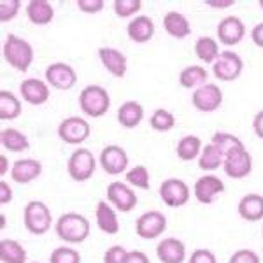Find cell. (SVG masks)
I'll return each instance as SVG.
<instances>
[{
  "instance_id": "14",
  "label": "cell",
  "mask_w": 263,
  "mask_h": 263,
  "mask_svg": "<svg viewBox=\"0 0 263 263\" xmlns=\"http://www.w3.org/2000/svg\"><path fill=\"white\" fill-rule=\"evenodd\" d=\"M100 167L111 176H118L128 167V155L120 146H105L100 153Z\"/></svg>"
},
{
  "instance_id": "33",
  "label": "cell",
  "mask_w": 263,
  "mask_h": 263,
  "mask_svg": "<svg viewBox=\"0 0 263 263\" xmlns=\"http://www.w3.org/2000/svg\"><path fill=\"white\" fill-rule=\"evenodd\" d=\"M211 144L218 147L223 156L230 155V153L235 149H242L244 147L242 141H240L239 137H235L233 134H228V132H216L213 135V139H211Z\"/></svg>"
},
{
  "instance_id": "27",
  "label": "cell",
  "mask_w": 263,
  "mask_h": 263,
  "mask_svg": "<svg viewBox=\"0 0 263 263\" xmlns=\"http://www.w3.org/2000/svg\"><path fill=\"white\" fill-rule=\"evenodd\" d=\"M0 142H2V146L6 147L7 151H12V153L27 151L28 147H30V142H28L27 135L21 134V132L16 128H6L0 132Z\"/></svg>"
},
{
  "instance_id": "51",
  "label": "cell",
  "mask_w": 263,
  "mask_h": 263,
  "mask_svg": "<svg viewBox=\"0 0 263 263\" xmlns=\"http://www.w3.org/2000/svg\"><path fill=\"white\" fill-rule=\"evenodd\" d=\"M258 4H260V7H261V9H263V0H260V2H258Z\"/></svg>"
},
{
  "instance_id": "46",
  "label": "cell",
  "mask_w": 263,
  "mask_h": 263,
  "mask_svg": "<svg viewBox=\"0 0 263 263\" xmlns=\"http://www.w3.org/2000/svg\"><path fill=\"white\" fill-rule=\"evenodd\" d=\"M251 39L258 48H263V23H258L251 32Z\"/></svg>"
},
{
  "instance_id": "1",
  "label": "cell",
  "mask_w": 263,
  "mask_h": 263,
  "mask_svg": "<svg viewBox=\"0 0 263 263\" xmlns=\"http://www.w3.org/2000/svg\"><path fill=\"white\" fill-rule=\"evenodd\" d=\"M57 235L69 244H81L90 235V221L78 213H65L57 221Z\"/></svg>"
},
{
  "instance_id": "52",
  "label": "cell",
  "mask_w": 263,
  "mask_h": 263,
  "mask_svg": "<svg viewBox=\"0 0 263 263\" xmlns=\"http://www.w3.org/2000/svg\"><path fill=\"white\" fill-rule=\"evenodd\" d=\"M261 235H263V228H261Z\"/></svg>"
},
{
  "instance_id": "10",
  "label": "cell",
  "mask_w": 263,
  "mask_h": 263,
  "mask_svg": "<svg viewBox=\"0 0 263 263\" xmlns=\"http://www.w3.org/2000/svg\"><path fill=\"white\" fill-rule=\"evenodd\" d=\"M223 168H224V172H227V176L232 177V179H244V177H248L253 171V158H251V155L246 151V147L235 149V151H232L230 155L224 156Z\"/></svg>"
},
{
  "instance_id": "44",
  "label": "cell",
  "mask_w": 263,
  "mask_h": 263,
  "mask_svg": "<svg viewBox=\"0 0 263 263\" xmlns=\"http://www.w3.org/2000/svg\"><path fill=\"white\" fill-rule=\"evenodd\" d=\"M125 263H149V258L142 251H128L125 258Z\"/></svg>"
},
{
  "instance_id": "11",
  "label": "cell",
  "mask_w": 263,
  "mask_h": 263,
  "mask_svg": "<svg viewBox=\"0 0 263 263\" xmlns=\"http://www.w3.org/2000/svg\"><path fill=\"white\" fill-rule=\"evenodd\" d=\"M46 81L53 88H57V90L67 91L78 83V76H76V70L72 69L69 63L57 62L51 63L46 69Z\"/></svg>"
},
{
  "instance_id": "28",
  "label": "cell",
  "mask_w": 263,
  "mask_h": 263,
  "mask_svg": "<svg viewBox=\"0 0 263 263\" xmlns=\"http://www.w3.org/2000/svg\"><path fill=\"white\" fill-rule=\"evenodd\" d=\"M202 149L203 147H202L200 137H197V135H186V137H182L181 141L177 142L176 153L182 162H192V160L200 156Z\"/></svg>"
},
{
  "instance_id": "9",
  "label": "cell",
  "mask_w": 263,
  "mask_h": 263,
  "mask_svg": "<svg viewBox=\"0 0 263 263\" xmlns=\"http://www.w3.org/2000/svg\"><path fill=\"white\" fill-rule=\"evenodd\" d=\"M244 69V62L233 51H224L218 57V60L214 62L213 72L219 81H235Z\"/></svg>"
},
{
  "instance_id": "16",
  "label": "cell",
  "mask_w": 263,
  "mask_h": 263,
  "mask_svg": "<svg viewBox=\"0 0 263 263\" xmlns=\"http://www.w3.org/2000/svg\"><path fill=\"white\" fill-rule=\"evenodd\" d=\"M246 35V25L244 21L237 16H227L219 21L218 25V39L224 46H235L244 39Z\"/></svg>"
},
{
  "instance_id": "25",
  "label": "cell",
  "mask_w": 263,
  "mask_h": 263,
  "mask_svg": "<svg viewBox=\"0 0 263 263\" xmlns=\"http://www.w3.org/2000/svg\"><path fill=\"white\" fill-rule=\"evenodd\" d=\"M95 218H97V224L104 233H109V235H114L120 230V223H118L116 213L107 202H99L95 209Z\"/></svg>"
},
{
  "instance_id": "45",
  "label": "cell",
  "mask_w": 263,
  "mask_h": 263,
  "mask_svg": "<svg viewBox=\"0 0 263 263\" xmlns=\"http://www.w3.org/2000/svg\"><path fill=\"white\" fill-rule=\"evenodd\" d=\"M12 200V190L7 182L0 181V203H9Z\"/></svg>"
},
{
  "instance_id": "7",
  "label": "cell",
  "mask_w": 263,
  "mask_h": 263,
  "mask_svg": "<svg viewBox=\"0 0 263 263\" xmlns=\"http://www.w3.org/2000/svg\"><path fill=\"white\" fill-rule=\"evenodd\" d=\"M90 123L81 116L65 118L58 125V137L67 144H81L90 137Z\"/></svg>"
},
{
  "instance_id": "24",
  "label": "cell",
  "mask_w": 263,
  "mask_h": 263,
  "mask_svg": "<svg viewBox=\"0 0 263 263\" xmlns=\"http://www.w3.org/2000/svg\"><path fill=\"white\" fill-rule=\"evenodd\" d=\"M144 118V107L139 102L128 100L118 109V123L123 128H135Z\"/></svg>"
},
{
  "instance_id": "20",
  "label": "cell",
  "mask_w": 263,
  "mask_h": 263,
  "mask_svg": "<svg viewBox=\"0 0 263 263\" xmlns=\"http://www.w3.org/2000/svg\"><path fill=\"white\" fill-rule=\"evenodd\" d=\"M156 256L162 263H184L186 246L179 239H163L156 248Z\"/></svg>"
},
{
  "instance_id": "40",
  "label": "cell",
  "mask_w": 263,
  "mask_h": 263,
  "mask_svg": "<svg viewBox=\"0 0 263 263\" xmlns=\"http://www.w3.org/2000/svg\"><path fill=\"white\" fill-rule=\"evenodd\" d=\"M128 251L123 246H111L104 254V263H125Z\"/></svg>"
},
{
  "instance_id": "36",
  "label": "cell",
  "mask_w": 263,
  "mask_h": 263,
  "mask_svg": "<svg viewBox=\"0 0 263 263\" xmlns=\"http://www.w3.org/2000/svg\"><path fill=\"white\" fill-rule=\"evenodd\" d=\"M126 179L132 186L135 188H141V190H149L151 182H149V171L142 165H137V167L130 168L126 172Z\"/></svg>"
},
{
  "instance_id": "13",
  "label": "cell",
  "mask_w": 263,
  "mask_h": 263,
  "mask_svg": "<svg viewBox=\"0 0 263 263\" xmlns=\"http://www.w3.org/2000/svg\"><path fill=\"white\" fill-rule=\"evenodd\" d=\"M107 200L121 213H130L137 205V195L125 182L114 181L107 186Z\"/></svg>"
},
{
  "instance_id": "34",
  "label": "cell",
  "mask_w": 263,
  "mask_h": 263,
  "mask_svg": "<svg viewBox=\"0 0 263 263\" xmlns=\"http://www.w3.org/2000/svg\"><path fill=\"white\" fill-rule=\"evenodd\" d=\"M195 54L202 62L213 63L218 60V57L221 53H219V46L214 39H211V37H200V39L195 42Z\"/></svg>"
},
{
  "instance_id": "50",
  "label": "cell",
  "mask_w": 263,
  "mask_h": 263,
  "mask_svg": "<svg viewBox=\"0 0 263 263\" xmlns=\"http://www.w3.org/2000/svg\"><path fill=\"white\" fill-rule=\"evenodd\" d=\"M4 227H6V216H0V228H4Z\"/></svg>"
},
{
  "instance_id": "3",
  "label": "cell",
  "mask_w": 263,
  "mask_h": 263,
  "mask_svg": "<svg viewBox=\"0 0 263 263\" xmlns=\"http://www.w3.org/2000/svg\"><path fill=\"white\" fill-rule=\"evenodd\" d=\"M79 107L90 118H100L111 107V97L105 88L91 84L86 86L79 95Z\"/></svg>"
},
{
  "instance_id": "18",
  "label": "cell",
  "mask_w": 263,
  "mask_h": 263,
  "mask_svg": "<svg viewBox=\"0 0 263 263\" xmlns=\"http://www.w3.org/2000/svg\"><path fill=\"white\" fill-rule=\"evenodd\" d=\"M99 58L102 65L105 67L114 78H123L128 70V60L121 51L114 48H100L99 49Z\"/></svg>"
},
{
  "instance_id": "31",
  "label": "cell",
  "mask_w": 263,
  "mask_h": 263,
  "mask_svg": "<svg viewBox=\"0 0 263 263\" xmlns=\"http://www.w3.org/2000/svg\"><path fill=\"white\" fill-rule=\"evenodd\" d=\"M21 114V102L12 91H0V118L6 121L14 120Z\"/></svg>"
},
{
  "instance_id": "23",
  "label": "cell",
  "mask_w": 263,
  "mask_h": 263,
  "mask_svg": "<svg viewBox=\"0 0 263 263\" xmlns=\"http://www.w3.org/2000/svg\"><path fill=\"white\" fill-rule=\"evenodd\" d=\"M239 214L246 221H260L263 219V197L258 193H249L240 198Z\"/></svg>"
},
{
  "instance_id": "12",
  "label": "cell",
  "mask_w": 263,
  "mask_h": 263,
  "mask_svg": "<svg viewBox=\"0 0 263 263\" xmlns=\"http://www.w3.org/2000/svg\"><path fill=\"white\" fill-rule=\"evenodd\" d=\"M160 197L168 207H182L190 200V188L184 181L171 177L160 186Z\"/></svg>"
},
{
  "instance_id": "15",
  "label": "cell",
  "mask_w": 263,
  "mask_h": 263,
  "mask_svg": "<svg viewBox=\"0 0 263 263\" xmlns=\"http://www.w3.org/2000/svg\"><path fill=\"white\" fill-rule=\"evenodd\" d=\"M223 192H224V182L219 177L213 176V174L202 176L193 186V193L200 203H213Z\"/></svg>"
},
{
  "instance_id": "2",
  "label": "cell",
  "mask_w": 263,
  "mask_h": 263,
  "mask_svg": "<svg viewBox=\"0 0 263 263\" xmlns=\"http://www.w3.org/2000/svg\"><path fill=\"white\" fill-rule=\"evenodd\" d=\"M2 51L6 62L20 72H27L33 62V49L30 42H27L18 35H12V33L6 37Z\"/></svg>"
},
{
  "instance_id": "39",
  "label": "cell",
  "mask_w": 263,
  "mask_h": 263,
  "mask_svg": "<svg viewBox=\"0 0 263 263\" xmlns=\"http://www.w3.org/2000/svg\"><path fill=\"white\" fill-rule=\"evenodd\" d=\"M21 2L20 0H2L0 2V21H11L12 18H16L20 12Z\"/></svg>"
},
{
  "instance_id": "41",
  "label": "cell",
  "mask_w": 263,
  "mask_h": 263,
  "mask_svg": "<svg viewBox=\"0 0 263 263\" xmlns=\"http://www.w3.org/2000/svg\"><path fill=\"white\" fill-rule=\"evenodd\" d=\"M228 263H260V258L251 249H239L237 253L232 254Z\"/></svg>"
},
{
  "instance_id": "19",
  "label": "cell",
  "mask_w": 263,
  "mask_h": 263,
  "mask_svg": "<svg viewBox=\"0 0 263 263\" xmlns=\"http://www.w3.org/2000/svg\"><path fill=\"white\" fill-rule=\"evenodd\" d=\"M41 172H42V165L39 160L23 158L12 165L11 177L14 179V182H18V184H28V182L35 181L37 177L41 176Z\"/></svg>"
},
{
  "instance_id": "48",
  "label": "cell",
  "mask_w": 263,
  "mask_h": 263,
  "mask_svg": "<svg viewBox=\"0 0 263 263\" xmlns=\"http://www.w3.org/2000/svg\"><path fill=\"white\" fill-rule=\"evenodd\" d=\"M253 130L260 139H263V111H260L253 120Z\"/></svg>"
},
{
  "instance_id": "47",
  "label": "cell",
  "mask_w": 263,
  "mask_h": 263,
  "mask_svg": "<svg viewBox=\"0 0 263 263\" xmlns=\"http://www.w3.org/2000/svg\"><path fill=\"white\" fill-rule=\"evenodd\" d=\"M205 4L213 9H227V7H232L235 4V0H207Z\"/></svg>"
},
{
  "instance_id": "17",
  "label": "cell",
  "mask_w": 263,
  "mask_h": 263,
  "mask_svg": "<svg viewBox=\"0 0 263 263\" xmlns=\"http://www.w3.org/2000/svg\"><path fill=\"white\" fill-rule=\"evenodd\" d=\"M20 95L25 102L32 105H42L44 102H48L49 99V88L44 81L37 78L32 79H25L20 84Z\"/></svg>"
},
{
  "instance_id": "35",
  "label": "cell",
  "mask_w": 263,
  "mask_h": 263,
  "mask_svg": "<svg viewBox=\"0 0 263 263\" xmlns=\"http://www.w3.org/2000/svg\"><path fill=\"white\" fill-rule=\"evenodd\" d=\"M149 125H151V128L156 132H168L176 125V118H174V114L168 112L167 109H156V111L151 114Z\"/></svg>"
},
{
  "instance_id": "49",
  "label": "cell",
  "mask_w": 263,
  "mask_h": 263,
  "mask_svg": "<svg viewBox=\"0 0 263 263\" xmlns=\"http://www.w3.org/2000/svg\"><path fill=\"white\" fill-rule=\"evenodd\" d=\"M7 167H9V162H7V156L0 155V177L7 172Z\"/></svg>"
},
{
  "instance_id": "21",
  "label": "cell",
  "mask_w": 263,
  "mask_h": 263,
  "mask_svg": "<svg viewBox=\"0 0 263 263\" xmlns=\"http://www.w3.org/2000/svg\"><path fill=\"white\" fill-rule=\"evenodd\" d=\"M126 32H128V37L134 42L144 44V42L153 39V35H155V23H153L149 16H137V18H134L128 23Z\"/></svg>"
},
{
  "instance_id": "37",
  "label": "cell",
  "mask_w": 263,
  "mask_h": 263,
  "mask_svg": "<svg viewBox=\"0 0 263 263\" xmlns=\"http://www.w3.org/2000/svg\"><path fill=\"white\" fill-rule=\"evenodd\" d=\"M49 263H81V256L76 249L62 246V248H57L51 253Z\"/></svg>"
},
{
  "instance_id": "8",
  "label": "cell",
  "mask_w": 263,
  "mask_h": 263,
  "mask_svg": "<svg viewBox=\"0 0 263 263\" xmlns=\"http://www.w3.org/2000/svg\"><path fill=\"white\" fill-rule=\"evenodd\" d=\"M167 230V218L160 211H147L142 216H139L135 223V232L141 239L151 240Z\"/></svg>"
},
{
  "instance_id": "5",
  "label": "cell",
  "mask_w": 263,
  "mask_h": 263,
  "mask_svg": "<svg viewBox=\"0 0 263 263\" xmlns=\"http://www.w3.org/2000/svg\"><path fill=\"white\" fill-rule=\"evenodd\" d=\"M95 168H97L95 156H93V153L90 149H84V147L76 149L70 155L69 162H67L69 176L78 182H84V181L91 179V176L95 174Z\"/></svg>"
},
{
  "instance_id": "53",
  "label": "cell",
  "mask_w": 263,
  "mask_h": 263,
  "mask_svg": "<svg viewBox=\"0 0 263 263\" xmlns=\"http://www.w3.org/2000/svg\"><path fill=\"white\" fill-rule=\"evenodd\" d=\"M33 263H39V261H33Z\"/></svg>"
},
{
  "instance_id": "26",
  "label": "cell",
  "mask_w": 263,
  "mask_h": 263,
  "mask_svg": "<svg viewBox=\"0 0 263 263\" xmlns=\"http://www.w3.org/2000/svg\"><path fill=\"white\" fill-rule=\"evenodd\" d=\"M27 16L33 25H48L54 18V9L48 0H32L27 6Z\"/></svg>"
},
{
  "instance_id": "30",
  "label": "cell",
  "mask_w": 263,
  "mask_h": 263,
  "mask_svg": "<svg viewBox=\"0 0 263 263\" xmlns=\"http://www.w3.org/2000/svg\"><path fill=\"white\" fill-rule=\"evenodd\" d=\"M207 70L203 67L198 65H190L184 70H181L179 74V84L182 88H200L203 84H207Z\"/></svg>"
},
{
  "instance_id": "32",
  "label": "cell",
  "mask_w": 263,
  "mask_h": 263,
  "mask_svg": "<svg viewBox=\"0 0 263 263\" xmlns=\"http://www.w3.org/2000/svg\"><path fill=\"white\" fill-rule=\"evenodd\" d=\"M223 162H224V156L221 155V151L216 146H213L211 142L203 147L200 156H198V167L207 172H213L216 168H219L223 165Z\"/></svg>"
},
{
  "instance_id": "43",
  "label": "cell",
  "mask_w": 263,
  "mask_h": 263,
  "mask_svg": "<svg viewBox=\"0 0 263 263\" xmlns=\"http://www.w3.org/2000/svg\"><path fill=\"white\" fill-rule=\"evenodd\" d=\"M190 263H218V261H216L213 251H209V249H197L190 256Z\"/></svg>"
},
{
  "instance_id": "42",
  "label": "cell",
  "mask_w": 263,
  "mask_h": 263,
  "mask_svg": "<svg viewBox=\"0 0 263 263\" xmlns=\"http://www.w3.org/2000/svg\"><path fill=\"white\" fill-rule=\"evenodd\" d=\"M78 7L83 12L88 14H95L104 9V0H78Z\"/></svg>"
},
{
  "instance_id": "38",
  "label": "cell",
  "mask_w": 263,
  "mask_h": 263,
  "mask_svg": "<svg viewBox=\"0 0 263 263\" xmlns=\"http://www.w3.org/2000/svg\"><path fill=\"white\" fill-rule=\"evenodd\" d=\"M142 9L141 0H116L114 2V12L120 18H130V16L137 14Z\"/></svg>"
},
{
  "instance_id": "29",
  "label": "cell",
  "mask_w": 263,
  "mask_h": 263,
  "mask_svg": "<svg viewBox=\"0 0 263 263\" xmlns=\"http://www.w3.org/2000/svg\"><path fill=\"white\" fill-rule=\"evenodd\" d=\"M0 260L2 263H27V251L16 240L4 239L0 242Z\"/></svg>"
},
{
  "instance_id": "4",
  "label": "cell",
  "mask_w": 263,
  "mask_h": 263,
  "mask_svg": "<svg viewBox=\"0 0 263 263\" xmlns=\"http://www.w3.org/2000/svg\"><path fill=\"white\" fill-rule=\"evenodd\" d=\"M25 228L33 235H44L51 228L53 216H51L49 207L41 200H32L25 205L23 211Z\"/></svg>"
},
{
  "instance_id": "6",
  "label": "cell",
  "mask_w": 263,
  "mask_h": 263,
  "mask_svg": "<svg viewBox=\"0 0 263 263\" xmlns=\"http://www.w3.org/2000/svg\"><path fill=\"white\" fill-rule=\"evenodd\" d=\"M192 104L197 111L200 112H214L221 107L223 104V91L218 84H203L197 88L192 95Z\"/></svg>"
},
{
  "instance_id": "22",
  "label": "cell",
  "mask_w": 263,
  "mask_h": 263,
  "mask_svg": "<svg viewBox=\"0 0 263 263\" xmlns=\"http://www.w3.org/2000/svg\"><path fill=\"white\" fill-rule=\"evenodd\" d=\"M163 28L174 39H184V37H188L192 33V27H190L188 18L177 11H171L165 14Z\"/></svg>"
}]
</instances>
